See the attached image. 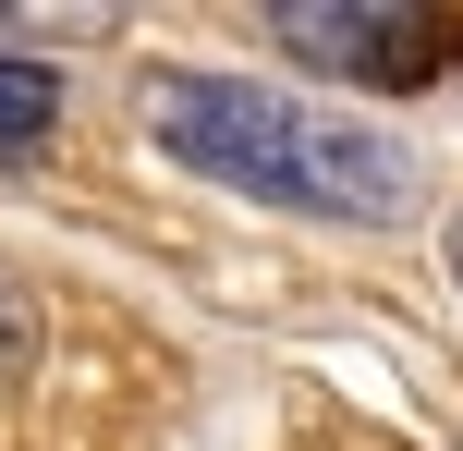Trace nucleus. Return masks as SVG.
<instances>
[{
	"label": "nucleus",
	"instance_id": "nucleus-4",
	"mask_svg": "<svg viewBox=\"0 0 463 451\" xmlns=\"http://www.w3.org/2000/svg\"><path fill=\"white\" fill-rule=\"evenodd\" d=\"M451 281H463V220H451Z\"/></svg>",
	"mask_w": 463,
	"mask_h": 451
},
{
	"label": "nucleus",
	"instance_id": "nucleus-1",
	"mask_svg": "<svg viewBox=\"0 0 463 451\" xmlns=\"http://www.w3.org/2000/svg\"><path fill=\"white\" fill-rule=\"evenodd\" d=\"M146 122H159V146L184 171H208V183H244V195H293V208H354L378 220L402 195V159L378 135H354V122H317L305 98L280 86H232V73H171L159 98H146Z\"/></svg>",
	"mask_w": 463,
	"mask_h": 451
},
{
	"label": "nucleus",
	"instance_id": "nucleus-3",
	"mask_svg": "<svg viewBox=\"0 0 463 451\" xmlns=\"http://www.w3.org/2000/svg\"><path fill=\"white\" fill-rule=\"evenodd\" d=\"M49 122H61V73L49 61H0V159H24Z\"/></svg>",
	"mask_w": 463,
	"mask_h": 451
},
{
	"label": "nucleus",
	"instance_id": "nucleus-2",
	"mask_svg": "<svg viewBox=\"0 0 463 451\" xmlns=\"http://www.w3.org/2000/svg\"><path fill=\"white\" fill-rule=\"evenodd\" d=\"M280 49L354 73V86H439L463 61V13H280Z\"/></svg>",
	"mask_w": 463,
	"mask_h": 451
}]
</instances>
